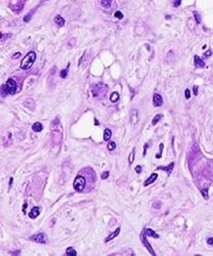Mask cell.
I'll return each instance as SVG.
<instances>
[{"instance_id":"12","label":"cell","mask_w":213,"mask_h":256,"mask_svg":"<svg viewBox=\"0 0 213 256\" xmlns=\"http://www.w3.org/2000/svg\"><path fill=\"white\" fill-rule=\"evenodd\" d=\"M53 22H54L59 27H64V26H65V20H64V17L61 16L60 14H57V15L54 16Z\"/></svg>"},{"instance_id":"29","label":"cell","mask_w":213,"mask_h":256,"mask_svg":"<svg viewBox=\"0 0 213 256\" xmlns=\"http://www.w3.org/2000/svg\"><path fill=\"white\" fill-rule=\"evenodd\" d=\"M114 16H116L118 20H122L124 15H123V13H121V11H116V13H114Z\"/></svg>"},{"instance_id":"26","label":"cell","mask_w":213,"mask_h":256,"mask_svg":"<svg viewBox=\"0 0 213 256\" xmlns=\"http://www.w3.org/2000/svg\"><path fill=\"white\" fill-rule=\"evenodd\" d=\"M194 16H195L196 23H197V24H200V23H201V16H200V14L197 13V11H194Z\"/></svg>"},{"instance_id":"14","label":"cell","mask_w":213,"mask_h":256,"mask_svg":"<svg viewBox=\"0 0 213 256\" xmlns=\"http://www.w3.org/2000/svg\"><path fill=\"white\" fill-rule=\"evenodd\" d=\"M120 230H121V229H120V228H118L116 230H114V231L112 232V234H111V235L109 236V237L107 238V239L105 240V242L107 243V242H109V241H112V240L114 239V238H116V237H117V236L120 234Z\"/></svg>"},{"instance_id":"16","label":"cell","mask_w":213,"mask_h":256,"mask_svg":"<svg viewBox=\"0 0 213 256\" xmlns=\"http://www.w3.org/2000/svg\"><path fill=\"white\" fill-rule=\"evenodd\" d=\"M111 137H112V131L109 129V128H107V129H105V131H103V141H108L109 139H111Z\"/></svg>"},{"instance_id":"25","label":"cell","mask_w":213,"mask_h":256,"mask_svg":"<svg viewBox=\"0 0 213 256\" xmlns=\"http://www.w3.org/2000/svg\"><path fill=\"white\" fill-rule=\"evenodd\" d=\"M108 149H109V151H114L115 149H116V142L110 141L108 143Z\"/></svg>"},{"instance_id":"18","label":"cell","mask_w":213,"mask_h":256,"mask_svg":"<svg viewBox=\"0 0 213 256\" xmlns=\"http://www.w3.org/2000/svg\"><path fill=\"white\" fill-rule=\"evenodd\" d=\"M112 2H113V0H100L101 5L105 8H110L112 5Z\"/></svg>"},{"instance_id":"44","label":"cell","mask_w":213,"mask_h":256,"mask_svg":"<svg viewBox=\"0 0 213 256\" xmlns=\"http://www.w3.org/2000/svg\"><path fill=\"white\" fill-rule=\"evenodd\" d=\"M170 17H171V16H170V15H166V19H167V20H169V19H170Z\"/></svg>"},{"instance_id":"32","label":"cell","mask_w":213,"mask_h":256,"mask_svg":"<svg viewBox=\"0 0 213 256\" xmlns=\"http://www.w3.org/2000/svg\"><path fill=\"white\" fill-rule=\"evenodd\" d=\"M13 36V34H1V41H4L6 38H9V37H11Z\"/></svg>"},{"instance_id":"38","label":"cell","mask_w":213,"mask_h":256,"mask_svg":"<svg viewBox=\"0 0 213 256\" xmlns=\"http://www.w3.org/2000/svg\"><path fill=\"white\" fill-rule=\"evenodd\" d=\"M148 147H149V143L147 142L145 145H143V156H146L147 154V150H148Z\"/></svg>"},{"instance_id":"37","label":"cell","mask_w":213,"mask_h":256,"mask_svg":"<svg viewBox=\"0 0 213 256\" xmlns=\"http://www.w3.org/2000/svg\"><path fill=\"white\" fill-rule=\"evenodd\" d=\"M141 170H142V168H141L140 165H137V166L135 167V171H136V173H140Z\"/></svg>"},{"instance_id":"30","label":"cell","mask_w":213,"mask_h":256,"mask_svg":"<svg viewBox=\"0 0 213 256\" xmlns=\"http://www.w3.org/2000/svg\"><path fill=\"white\" fill-rule=\"evenodd\" d=\"M201 193H202V195H203V197H204V199L205 200H208V198H209V196H208V190H202L201 191Z\"/></svg>"},{"instance_id":"34","label":"cell","mask_w":213,"mask_h":256,"mask_svg":"<svg viewBox=\"0 0 213 256\" xmlns=\"http://www.w3.org/2000/svg\"><path fill=\"white\" fill-rule=\"evenodd\" d=\"M180 4H181V0H174V2H173V6H174V7H178Z\"/></svg>"},{"instance_id":"2","label":"cell","mask_w":213,"mask_h":256,"mask_svg":"<svg viewBox=\"0 0 213 256\" xmlns=\"http://www.w3.org/2000/svg\"><path fill=\"white\" fill-rule=\"evenodd\" d=\"M85 187H86V179L81 175H78L74 180L73 188L77 192H83Z\"/></svg>"},{"instance_id":"28","label":"cell","mask_w":213,"mask_h":256,"mask_svg":"<svg viewBox=\"0 0 213 256\" xmlns=\"http://www.w3.org/2000/svg\"><path fill=\"white\" fill-rule=\"evenodd\" d=\"M161 205H162V203H161L160 201H155V202L153 203V208H155V209H160V208H161Z\"/></svg>"},{"instance_id":"3","label":"cell","mask_w":213,"mask_h":256,"mask_svg":"<svg viewBox=\"0 0 213 256\" xmlns=\"http://www.w3.org/2000/svg\"><path fill=\"white\" fill-rule=\"evenodd\" d=\"M5 88H6L8 94H14L16 92V82L13 78H9L5 83Z\"/></svg>"},{"instance_id":"23","label":"cell","mask_w":213,"mask_h":256,"mask_svg":"<svg viewBox=\"0 0 213 256\" xmlns=\"http://www.w3.org/2000/svg\"><path fill=\"white\" fill-rule=\"evenodd\" d=\"M163 149H164V144L160 143V145H159V153L156 155L157 159H161V157H162V153H163Z\"/></svg>"},{"instance_id":"13","label":"cell","mask_w":213,"mask_h":256,"mask_svg":"<svg viewBox=\"0 0 213 256\" xmlns=\"http://www.w3.org/2000/svg\"><path fill=\"white\" fill-rule=\"evenodd\" d=\"M145 231H146V235L148 237H152V238H155V239H159V235L157 232H155L152 229H145Z\"/></svg>"},{"instance_id":"4","label":"cell","mask_w":213,"mask_h":256,"mask_svg":"<svg viewBox=\"0 0 213 256\" xmlns=\"http://www.w3.org/2000/svg\"><path fill=\"white\" fill-rule=\"evenodd\" d=\"M147 237H148V236L146 235L145 229H143V230L141 231V234H140V241H141V243L143 244V246H145V247H146V248L149 250V252L151 253L152 255H154V256H155V255H156V254H155V251H154V249L151 247V244H150V243H149V241L147 240Z\"/></svg>"},{"instance_id":"35","label":"cell","mask_w":213,"mask_h":256,"mask_svg":"<svg viewBox=\"0 0 213 256\" xmlns=\"http://www.w3.org/2000/svg\"><path fill=\"white\" fill-rule=\"evenodd\" d=\"M109 175H110V173H109L108 171H105V172L101 174V178H102V179H106V178L109 177Z\"/></svg>"},{"instance_id":"40","label":"cell","mask_w":213,"mask_h":256,"mask_svg":"<svg viewBox=\"0 0 213 256\" xmlns=\"http://www.w3.org/2000/svg\"><path fill=\"white\" fill-rule=\"evenodd\" d=\"M27 207H28V204L25 202L24 205H23V213H24V214H26V209H27Z\"/></svg>"},{"instance_id":"5","label":"cell","mask_w":213,"mask_h":256,"mask_svg":"<svg viewBox=\"0 0 213 256\" xmlns=\"http://www.w3.org/2000/svg\"><path fill=\"white\" fill-rule=\"evenodd\" d=\"M30 240L36 242V243H39V244H45L47 242V236L45 234H43V232H39V234L31 236Z\"/></svg>"},{"instance_id":"24","label":"cell","mask_w":213,"mask_h":256,"mask_svg":"<svg viewBox=\"0 0 213 256\" xmlns=\"http://www.w3.org/2000/svg\"><path fill=\"white\" fill-rule=\"evenodd\" d=\"M60 76H61V78H63V79L67 78V76H68V68L62 70V71L60 72Z\"/></svg>"},{"instance_id":"41","label":"cell","mask_w":213,"mask_h":256,"mask_svg":"<svg viewBox=\"0 0 213 256\" xmlns=\"http://www.w3.org/2000/svg\"><path fill=\"white\" fill-rule=\"evenodd\" d=\"M19 56H21V52H15V53L13 55V59L15 60V59H18Z\"/></svg>"},{"instance_id":"9","label":"cell","mask_w":213,"mask_h":256,"mask_svg":"<svg viewBox=\"0 0 213 256\" xmlns=\"http://www.w3.org/2000/svg\"><path fill=\"white\" fill-rule=\"evenodd\" d=\"M157 178H158V174H157V173H152L151 176H150V177L146 180V181L143 182V187H148V185L154 183L155 180H157Z\"/></svg>"},{"instance_id":"31","label":"cell","mask_w":213,"mask_h":256,"mask_svg":"<svg viewBox=\"0 0 213 256\" xmlns=\"http://www.w3.org/2000/svg\"><path fill=\"white\" fill-rule=\"evenodd\" d=\"M34 11H35V10H31L30 13H29L24 17V21H25V22H29V21L31 20V15H32V13H34Z\"/></svg>"},{"instance_id":"1","label":"cell","mask_w":213,"mask_h":256,"mask_svg":"<svg viewBox=\"0 0 213 256\" xmlns=\"http://www.w3.org/2000/svg\"><path fill=\"white\" fill-rule=\"evenodd\" d=\"M36 61V53L34 51H30L29 53L23 59L21 63V69L22 70H29Z\"/></svg>"},{"instance_id":"22","label":"cell","mask_w":213,"mask_h":256,"mask_svg":"<svg viewBox=\"0 0 213 256\" xmlns=\"http://www.w3.org/2000/svg\"><path fill=\"white\" fill-rule=\"evenodd\" d=\"M75 44H76V39H75V38H71V39L68 41L67 46H68V48L72 49V48L74 47V46H75Z\"/></svg>"},{"instance_id":"21","label":"cell","mask_w":213,"mask_h":256,"mask_svg":"<svg viewBox=\"0 0 213 256\" xmlns=\"http://www.w3.org/2000/svg\"><path fill=\"white\" fill-rule=\"evenodd\" d=\"M110 100H111V102H116L118 100H119V93L118 92H113V93L111 94V96H110Z\"/></svg>"},{"instance_id":"11","label":"cell","mask_w":213,"mask_h":256,"mask_svg":"<svg viewBox=\"0 0 213 256\" xmlns=\"http://www.w3.org/2000/svg\"><path fill=\"white\" fill-rule=\"evenodd\" d=\"M194 62H195V67L196 68H204L205 67V63L203 62V60H201V57L199 55L194 56Z\"/></svg>"},{"instance_id":"10","label":"cell","mask_w":213,"mask_h":256,"mask_svg":"<svg viewBox=\"0 0 213 256\" xmlns=\"http://www.w3.org/2000/svg\"><path fill=\"white\" fill-rule=\"evenodd\" d=\"M40 214V208L39 207H33L32 208V210L30 211V213H29V217H30L31 219H35V218H37L38 217V215Z\"/></svg>"},{"instance_id":"20","label":"cell","mask_w":213,"mask_h":256,"mask_svg":"<svg viewBox=\"0 0 213 256\" xmlns=\"http://www.w3.org/2000/svg\"><path fill=\"white\" fill-rule=\"evenodd\" d=\"M25 106L30 108V109H33L34 107H35V102H34V101L32 100V98H28V100L25 102Z\"/></svg>"},{"instance_id":"39","label":"cell","mask_w":213,"mask_h":256,"mask_svg":"<svg viewBox=\"0 0 213 256\" xmlns=\"http://www.w3.org/2000/svg\"><path fill=\"white\" fill-rule=\"evenodd\" d=\"M212 54V52H211V50H207L206 52H204V56H206V57H208V56H210Z\"/></svg>"},{"instance_id":"27","label":"cell","mask_w":213,"mask_h":256,"mask_svg":"<svg viewBox=\"0 0 213 256\" xmlns=\"http://www.w3.org/2000/svg\"><path fill=\"white\" fill-rule=\"evenodd\" d=\"M134 153H135V150L133 149V151L130 153V155H129V164H132L133 163V161H134Z\"/></svg>"},{"instance_id":"19","label":"cell","mask_w":213,"mask_h":256,"mask_svg":"<svg viewBox=\"0 0 213 256\" xmlns=\"http://www.w3.org/2000/svg\"><path fill=\"white\" fill-rule=\"evenodd\" d=\"M162 117H163V115H162V114H157V115L153 118V120H152V125L155 126V125H156V124L158 123V122L161 120V118H162Z\"/></svg>"},{"instance_id":"42","label":"cell","mask_w":213,"mask_h":256,"mask_svg":"<svg viewBox=\"0 0 213 256\" xmlns=\"http://www.w3.org/2000/svg\"><path fill=\"white\" fill-rule=\"evenodd\" d=\"M207 244H208V245H213V238H208Z\"/></svg>"},{"instance_id":"7","label":"cell","mask_w":213,"mask_h":256,"mask_svg":"<svg viewBox=\"0 0 213 256\" xmlns=\"http://www.w3.org/2000/svg\"><path fill=\"white\" fill-rule=\"evenodd\" d=\"M153 104L155 107H161L163 104V98L159 93H155L153 95Z\"/></svg>"},{"instance_id":"8","label":"cell","mask_w":213,"mask_h":256,"mask_svg":"<svg viewBox=\"0 0 213 256\" xmlns=\"http://www.w3.org/2000/svg\"><path fill=\"white\" fill-rule=\"evenodd\" d=\"M130 120L133 125L137 124V122H138V112H137V110H132L130 112Z\"/></svg>"},{"instance_id":"17","label":"cell","mask_w":213,"mask_h":256,"mask_svg":"<svg viewBox=\"0 0 213 256\" xmlns=\"http://www.w3.org/2000/svg\"><path fill=\"white\" fill-rule=\"evenodd\" d=\"M66 254L69 255V256H76L77 255V251L73 247H68L67 250H66Z\"/></svg>"},{"instance_id":"6","label":"cell","mask_w":213,"mask_h":256,"mask_svg":"<svg viewBox=\"0 0 213 256\" xmlns=\"http://www.w3.org/2000/svg\"><path fill=\"white\" fill-rule=\"evenodd\" d=\"M174 164L175 163L174 162H172V163H170L169 165H167V166H159L158 168H157V170H163V171H165L168 175H170L171 174V172L173 171V168H174Z\"/></svg>"},{"instance_id":"33","label":"cell","mask_w":213,"mask_h":256,"mask_svg":"<svg viewBox=\"0 0 213 256\" xmlns=\"http://www.w3.org/2000/svg\"><path fill=\"white\" fill-rule=\"evenodd\" d=\"M185 96H186L187 100H189V98H191V90L187 88L185 90Z\"/></svg>"},{"instance_id":"43","label":"cell","mask_w":213,"mask_h":256,"mask_svg":"<svg viewBox=\"0 0 213 256\" xmlns=\"http://www.w3.org/2000/svg\"><path fill=\"white\" fill-rule=\"evenodd\" d=\"M13 178L10 177V179H9V189L11 188V185H13Z\"/></svg>"},{"instance_id":"15","label":"cell","mask_w":213,"mask_h":256,"mask_svg":"<svg viewBox=\"0 0 213 256\" xmlns=\"http://www.w3.org/2000/svg\"><path fill=\"white\" fill-rule=\"evenodd\" d=\"M32 129H33L34 132H40V131H42V129H43V125L40 123V122H36V123L33 124Z\"/></svg>"},{"instance_id":"36","label":"cell","mask_w":213,"mask_h":256,"mask_svg":"<svg viewBox=\"0 0 213 256\" xmlns=\"http://www.w3.org/2000/svg\"><path fill=\"white\" fill-rule=\"evenodd\" d=\"M198 89H199V87H198L197 85H194L193 90H194V94H195V95H198Z\"/></svg>"}]
</instances>
